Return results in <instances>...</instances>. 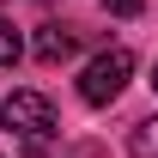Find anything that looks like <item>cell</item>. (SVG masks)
<instances>
[{"instance_id": "1", "label": "cell", "mask_w": 158, "mask_h": 158, "mask_svg": "<svg viewBox=\"0 0 158 158\" xmlns=\"http://www.w3.org/2000/svg\"><path fill=\"white\" fill-rule=\"evenodd\" d=\"M0 128L24 140V152H49L55 140V103L43 91H6L0 98Z\"/></svg>"}, {"instance_id": "2", "label": "cell", "mask_w": 158, "mask_h": 158, "mask_svg": "<svg viewBox=\"0 0 158 158\" xmlns=\"http://www.w3.org/2000/svg\"><path fill=\"white\" fill-rule=\"evenodd\" d=\"M128 79H134V55H128V49H103V55L85 61V73H79V98L91 103V110H103V103L122 98Z\"/></svg>"}, {"instance_id": "3", "label": "cell", "mask_w": 158, "mask_h": 158, "mask_svg": "<svg viewBox=\"0 0 158 158\" xmlns=\"http://www.w3.org/2000/svg\"><path fill=\"white\" fill-rule=\"evenodd\" d=\"M73 49H79V37L61 31V24H43L37 31V61H49V67H55V61H73Z\"/></svg>"}, {"instance_id": "4", "label": "cell", "mask_w": 158, "mask_h": 158, "mask_svg": "<svg viewBox=\"0 0 158 158\" xmlns=\"http://www.w3.org/2000/svg\"><path fill=\"white\" fill-rule=\"evenodd\" d=\"M128 152H134V158H158V116L134 122V134H128Z\"/></svg>"}, {"instance_id": "5", "label": "cell", "mask_w": 158, "mask_h": 158, "mask_svg": "<svg viewBox=\"0 0 158 158\" xmlns=\"http://www.w3.org/2000/svg\"><path fill=\"white\" fill-rule=\"evenodd\" d=\"M19 55H24V43H19V31H12V24L0 19V67H12Z\"/></svg>"}, {"instance_id": "6", "label": "cell", "mask_w": 158, "mask_h": 158, "mask_svg": "<svg viewBox=\"0 0 158 158\" xmlns=\"http://www.w3.org/2000/svg\"><path fill=\"white\" fill-rule=\"evenodd\" d=\"M103 6H110L116 19H140V12H146V0H103Z\"/></svg>"}, {"instance_id": "7", "label": "cell", "mask_w": 158, "mask_h": 158, "mask_svg": "<svg viewBox=\"0 0 158 158\" xmlns=\"http://www.w3.org/2000/svg\"><path fill=\"white\" fill-rule=\"evenodd\" d=\"M152 85H158V73H152Z\"/></svg>"}]
</instances>
